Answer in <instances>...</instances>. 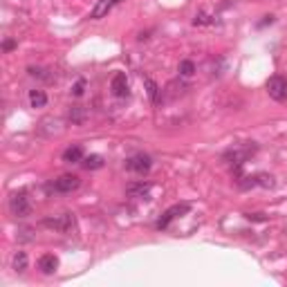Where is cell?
<instances>
[{
	"mask_svg": "<svg viewBox=\"0 0 287 287\" xmlns=\"http://www.w3.org/2000/svg\"><path fill=\"white\" fill-rule=\"evenodd\" d=\"M47 229H54V231H59V234H70L72 229L76 227V220H74V213L65 211V213H59V216H50L43 220Z\"/></svg>",
	"mask_w": 287,
	"mask_h": 287,
	"instance_id": "1",
	"label": "cell"
},
{
	"mask_svg": "<svg viewBox=\"0 0 287 287\" xmlns=\"http://www.w3.org/2000/svg\"><path fill=\"white\" fill-rule=\"evenodd\" d=\"M81 186V177L79 175H72V173H63V175H59L56 180L50 184V191H54V193H74L76 188Z\"/></svg>",
	"mask_w": 287,
	"mask_h": 287,
	"instance_id": "2",
	"label": "cell"
},
{
	"mask_svg": "<svg viewBox=\"0 0 287 287\" xmlns=\"http://www.w3.org/2000/svg\"><path fill=\"white\" fill-rule=\"evenodd\" d=\"M9 211L16 218H27L32 213V202L27 198V191H16L9 198Z\"/></svg>",
	"mask_w": 287,
	"mask_h": 287,
	"instance_id": "3",
	"label": "cell"
},
{
	"mask_svg": "<svg viewBox=\"0 0 287 287\" xmlns=\"http://www.w3.org/2000/svg\"><path fill=\"white\" fill-rule=\"evenodd\" d=\"M265 88H267V94H270L274 101H278V103H285L287 101V79L281 74H274L267 79V83H265Z\"/></svg>",
	"mask_w": 287,
	"mask_h": 287,
	"instance_id": "4",
	"label": "cell"
},
{
	"mask_svg": "<svg viewBox=\"0 0 287 287\" xmlns=\"http://www.w3.org/2000/svg\"><path fill=\"white\" fill-rule=\"evenodd\" d=\"M123 166H126L130 173L146 175L148 170L152 169V159H151V155H146V152H135V155H130V157L123 162Z\"/></svg>",
	"mask_w": 287,
	"mask_h": 287,
	"instance_id": "5",
	"label": "cell"
},
{
	"mask_svg": "<svg viewBox=\"0 0 287 287\" xmlns=\"http://www.w3.org/2000/svg\"><path fill=\"white\" fill-rule=\"evenodd\" d=\"M253 152H256V146L245 144V146H236V148H231V151H227L224 152V159H229V162L236 166V170H240V166L247 162V157L253 155Z\"/></svg>",
	"mask_w": 287,
	"mask_h": 287,
	"instance_id": "6",
	"label": "cell"
},
{
	"mask_svg": "<svg viewBox=\"0 0 287 287\" xmlns=\"http://www.w3.org/2000/svg\"><path fill=\"white\" fill-rule=\"evenodd\" d=\"M188 209H191V204L188 202H182V204H173L170 209H166L164 213H162V218L157 220V229L159 231H164V229H169V224L175 220L177 216H182V213H186Z\"/></svg>",
	"mask_w": 287,
	"mask_h": 287,
	"instance_id": "7",
	"label": "cell"
},
{
	"mask_svg": "<svg viewBox=\"0 0 287 287\" xmlns=\"http://www.w3.org/2000/svg\"><path fill=\"white\" fill-rule=\"evenodd\" d=\"M110 90H112V94H115V97H119V99L128 97L130 85H128V79H126V74H123V72H117V74L112 76Z\"/></svg>",
	"mask_w": 287,
	"mask_h": 287,
	"instance_id": "8",
	"label": "cell"
},
{
	"mask_svg": "<svg viewBox=\"0 0 287 287\" xmlns=\"http://www.w3.org/2000/svg\"><path fill=\"white\" fill-rule=\"evenodd\" d=\"M151 182H130L126 186V195L128 198H135V200H144L151 195Z\"/></svg>",
	"mask_w": 287,
	"mask_h": 287,
	"instance_id": "9",
	"label": "cell"
},
{
	"mask_svg": "<svg viewBox=\"0 0 287 287\" xmlns=\"http://www.w3.org/2000/svg\"><path fill=\"white\" fill-rule=\"evenodd\" d=\"M38 270L45 276H52L54 271L59 270V258L54 256V253H43V256L38 258Z\"/></svg>",
	"mask_w": 287,
	"mask_h": 287,
	"instance_id": "10",
	"label": "cell"
},
{
	"mask_svg": "<svg viewBox=\"0 0 287 287\" xmlns=\"http://www.w3.org/2000/svg\"><path fill=\"white\" fill-rule=\"evenodd\" d=\"M63 162H68V164H79V162H83V146L81 144H74V146L65 148Z\"/></svg>",
	"mask_w": 287,
	"mask_h": 287,
	"instance_id": "11",
	"label": "cell"
},
{
	"mask_svg": "<svg viewBox=\"0 0 287 287\" xmlns=\"http://www.w3.org/2000/svg\"><path fill=\"white\" fill-rule=\"evenodd\" d=\"M112 7H115V5H112V0H99V5L92 9L90 18H92V20H99V18H103L108 12H110Z\"/></svg>",
	"mask_w": 287,
	"mask_h": 287,
	"instance_id": "12",
	"label": "cell"
},
{
	"mask_svg": "<svg viewBox=\"0 0 287 287\" xmlns=\"http://www.w3.org/2000/svg\"><path fill=\"white\" fill-rule=\"evenodd\" d=\"M27 253L25 252H16L14 253V260H12V267H14V271L16 274H25V270H27Z\"/></svg>",
	"mask_w": 287,
	"mask_h": 287,
	"instance_id": "13",
	"label": "cell"
},
{
	"mask_svg": "<svg viewBox=\"0 0 287 287\" xmlns=\"http://www.w3.org/2000/svg\"><path fill=\"white\" fill-rule=\"evenodd\" d=\"M68 119H70L74 126H81L85 121V108L83 106H72L70 112H68Z\"/></svg>",
	"mask_w": 287,
	"mask_h": 287,
	"instance_id": "14",
	"label": "cell"
},
{
	"mask_svg": "<svg viewBox=\"0 0 287 287\" xmlns=\"http://www.w3.org/2000/svg\"><path fill=\"white\" fill-rule=\"evenodd\" d=\"M144 85H146V92H148L152 103H159V85L157 83L152 81L151 76H146V79H144Z\"/></svg>",
	"mask_w": 287,
	"mask_h": 287,
	"instance_id": "15",
	"label": "cell"
},
{
	"mask_svg": "<svg viewBox=\"0 0 287 287\" xmlns=\"http://www.w3.org/2000/svg\"><path fill=\"white\" fill-rule=\"evenodd\" d=\"M30 103L32 108H43L47 103V94L43 90H30Z\"/></svg>",
	"mask_w": 287,
	"mask_h": 287,
	"instance_id": "16",
	"label": "cell"
},
{
	"mask_svg": "<svg viewBox=\"0 0 287 287\" xmlns=\"http://www.w3.org/2000/svg\"><path fill=\"white\" fill-rule=\"evenodd\" d=\"M83 166L88 170H97V169H103V157L101 155H88V157H83L81 162Z\"/></svg>",
	"mask_w": 287,
	"mask_h": 287,
	"instance_id": "17",
	"label": "cell"
},
{
	"mask_svg": "<svg viewBox=\"0 0 287 287\" xmlns=\"http://www.w3.org/2000/svg\"><path fill=\"white\" fill-rule=\"evenodd\" d=\"M193 72H195V63H193V61L184 59L180 63V76H193Z\"/></svg>",
	"mask_w": 287,
	"mask_h": 287,
	"instance_id": "18",
	"label": "cell"
},
{
	"mask_svg": "<svg viewBox=\"0 0 287 287\" xmlns=\"http://www.w3.org/2000/svg\"><path fill=\"white\" fill-rule=\"evenodd\" d=\"M85 85H88V81H85V79H79V81L74 83V88H72V94H74V97H83Z\"/></svg>",
	"mask_w": 287,
	"mask_h": 287,
	"instance_id": "19",
	"label": "cell"
},
{
	"mask_svg": "<svg viewBox=\"0 0 287 287\" xmlns=\"http://www.w3.org/2000/svg\"><path fill=\"white\" fill-rule=\"evenodd\" d=\"M195 25H209V23H213V18L209 16L206 12H200L198 16H195V20H193Z\"/></svg>",
	"mask_w": 287,
	"mask_h": 287,
	"instance_id": "20",
	"label": "cell"
},
{
	"mask_svg": "<svg viewBox=\"0 0 287 287\" xmlns=\"http://www.w3.org/2000/svg\"><path fill=\"white\" fill-rule=\"evenodd\" d=\"M256 184H260V186H274V177L271 175H258L256 177Z\"/></svg>",
	"mask_w": 287,
	"mask_h": 287,
	"instance_id": "21",
	"label": "cell"
},
{
	"mask_svg": "<svg viewBox=\"0 0 287 287\" xmlns=\"http://www.w3.org/2000/svg\"><path fill=\"white\" fill-rule=\"evenodd\" d=\"M247 220H253V222H265L263 213H247Z\"/></svg>",
	"mask_w": 287,
	"mask_h": 287,
	"instance_id": "22",
	"label": "cell"
},
{
	"mask_svg": "<svg viewBox=\"0 0 287 287\" xmlns=\"http://www.w3.org/2000/svg\"><path fill=\"white\" fill-rule=\"evenodd\" d=\"M14 47H16V43H14V41H5V43H2V52H12Z\"/></svg>",
	"mask_w": 287,
	"mask_h": 287,
	"instance_id": "23",
	"label": "cell"
},
{
	"mask_svg": "<svg viewBox=\"0 0 287 287\" xmlns=\"http://www.w3.org/2000/svg\"><path fill=\"white\" fill-rule=\"evenodd\" d=\"M274 23V16H265L260 23H258V27H265V25H271Z\"/></svg>",
	"mask_w": 287,
	"mask_h": 287,
	"instance_id": "24",
	"label": "cell"
}]
</instances>
